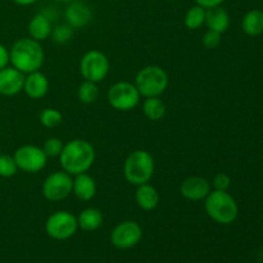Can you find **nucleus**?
<instances>
[{
	"mask_svg": "<svg viewBox=\"0 0 263 263\" xmlns=\"http://www.w3.org/2000/svg\"><path fill=\"white\" fill-rule=\"evenodd\" d=\"M141 99L140 92L135 84L128 81H118L109 87L107 92V100L110 107L121 112H128L135 109Z\"/></svg>",
	"mask_w": 263,
	"mask_h": 263,
	"instance_id": "6",
	"label": "nucleus"
},
{
	"mask_svg": "<svg viewBox=\"0 0 263 263\" xmlns=\"http://www.w3.org/2000/svg\"><path fill=\"white\" fill-rule=\"evenodd\" d=\"M208 217L220 225H230L238 218L239 207L231 194L222 190H211L204 199Z\"/></svg>",
	"mask_w": 263,
	"mask_h": 263,
	"instance_id": "3",
	"label": "nucleus"
},
{
	"mask_svg": "<svg viewBox=\"0 0 263 263\" xmlns=\"http://www.w3.org/2000/svg\"><path fill=\"white\" fill-rule=\"evenodd\" d=\"M9 59L12 67L22 73L28 74L31 72L40 71L45 54L39 41L31 37H22L15 41L9 49Z\"/></svg>",
	"mask_w": 263,
	"mask_h": 263,
	"instance_id": "2",
	"label": "nucleus"
},
{
	"mask_svg": "<svg viewBox=\"0 0 263 263\" xmlns=\"http://www.w3.org/2000/svg\"><path fill=\"white\" fill-rule=\"evenodd\" d=\"M18 172L17 163L14 161V157L8 156V154H0V177L9 179L13 177Z\"/></svg>",
	"mask_w": 263,
	"mask_h": 263,
	"instance_id": "26",
	"label": "nucleus"
},
{
	"mask_svg": "<svg viewBox=\"0 0 263 263\" xmlns=\"http://www.w3.org/2000/svg\"><path fill=\"white\" fill-rule=\"evenodd\" d=\"M211 185H212L213 190L228 192L229 187H230L231 185V177L229 176L228 174H225V172H218V174H216L215 176H213Z\"/></svg>",
	"mask_w": 263,
	"mask_h": 263,
	"instance_id": "29",
	"label": "nucleus"
},
{
	"mask_svg": "<svg viewBox=\"0 0 263 263\" xmlns=\"http://www.w3.org/2000/svg\"><path fill=\"white\" fill-rule=\"evenodd\" d=\"M13 2L18 5H22V7H27V5L35 4V3L39 2V0H13Z\"/></svg>",
	"mask_w": 263,
	"mask_h": 263,
	"instance_id": "33",
	"label": "nucleus"
},
{
	"mask_svg": "<svg viewBox=\"0 0 263 263\" xmlns=\"http://www.w3.org/2000/svg\"><path fill=\"white\" fill-rule=\"evenodd\" d=\"M77 225H79V229L86 231V233L98 230L103 225V213L98 208H85L77 216Z\"/></svg>",
	"mask_w": 263,
	"mask_h": 263,
	"instance_id": "20",
	"label": "nucleus"
},
{
	"mask_svg": "<svg viewBox=\"0 0 263 263\" xmlns=\"http://www.w3.org/2000/svg\"><path fill=\"white\" fill-rule=\"evenodd\" d=\"M57 2H61V3H71L73 0H57Z\"/></svg>",
	"mask_w": 263,
	"mask_h": 263,
	"instance_id": "34",
	"label": "nucleus"
},
{
	"mask_svg": "<svg viewBox=\"0 0 263 263\" xmlns=\"http://www.w3.org/2000/svg\"><path fill=\"white\" fill-rule=\"evenodd\" d=\"M79 230L77 217L68 211H57L51 213L45 222V233L53 240H67Z\"/></svg>",
	"mask_w": 263,
	"mask_h": 263,
	"instance_id": "7",
	"label": "nucleus"
},
{
	"mask_svg": "<svg viewBox=\"0 0 263 263\" xmlns=\"http://www.w3.org/2000/svg\"><path fill=\"white\" fill-rule=\"evenodd\" d=\"M64 17H66L67 25L71 26L73 30L74 28H84L92 20L91 8L86 3L73 0L64 10Z\"/></svg>",
	"mask_w": 263,
	"mask_h": 263,
	"instance_id": "14",
	"label": "nucleus"
},
{
	"mask_svg": "<svg viewBox=\"0 0 263 263\" xmlns=\"http://www.w3.org/2000/svg\"><path fill=\"white\" fill-rule=\"evenodd\" d=\"M109 68V59L100 50H89L80 61V73L82 79L95 84H99L108 76Z\"/></svg>",
	"mask_w": 263,
	"mask_h": 263,
	"instance_id": "8",
	"label": "nucleus"
},
{
	"mask_svg": "<svg viewBox=\"0 0 263 263\" xmlns=\"http://www.w3.org/2000/svg\"><path fill=\"white\" fill-rule=\"evenodd\" d=\"M143 238V229L136 221H122L110 233V243L115 248L126 251L138 246Z\"/></svg>",
	"mask_w": 263,
	"mask_h": 263,
	"instance_id": "11",
	"label": "nucleus"
},
{
	"mask_svg": "<svg viewBox=\"0 0 263 263\" xmlns=\"http://www.w3.org/2000/svg\"><path fill=\"white\" fill-rule=\"evenodd\" d=\"M49 80L43 72L35 71L25 76L23 91L31 99H41L49 92Z\"/></svg>",
	"mask_w": 263,
	"mask_h": 263,
	"instance_id": "15",
	"label": "nucleus"
},
{
	"mask_svg": "<svg viewBox=\"0 0 263 263\" xmlns=\"http://www.w3.org/2000/svg\"><path fill=\"white\" fill-rule=\"evenodd\" d=\"M241 28L248 36H258L263 32V10H249L241 21Z\"/></svg>",
	"mask_w": 263,
	"mask_h": 263,
	"instance_id": "21",
	"label": "nucleus"
},
{
	"mask_svg": "<svg viewBox=\"0 0 263 263\" xmlns=\"http://www.w3.org/2000/svg\"><path fill=\"white\" fill-rule=\"evenodd\" d=\"M225 2V0H195L197 5L204 8V9H211V8L221 7V4Z\"/></svg>",
	"mask_w": 263,
	"mask_h": 263,
	"instance_id": "32",
	"label": "nucleus"
},
{
	"mask_svg": "<svg viewBox=\"0 0 263 263\" xmlns=\"http://www.w3.org/2000/svg\"><path fill=\"white\" fill-rule=\"evenodd\" d=\"M72 181L73 179L67 172L54 171L44 180L41 192L44 198L49 202H62L72 194Z\"/></svg>",
	"mask_w": 263,
	"mask_h": 263,
	"instance_id": "9",
	"label": "nucleus"
},
{
	"mask_svg": "<svg viewBox=\"0 0 263 263\" xmlns=\"http://www.w3.org/2000/svg\"><path fill=\"white\" fill-rule=\"evenodd\" d=\"M221 35H222V33L208 30L202 39L203 46H204L205 49H210V50L218 48L221 44V40H222V39H221Z\"/></svg>",
	"mask_w": 263,
	"mask_h": 263,
	"instance_id": "30",
	"label": "nucleus"
},
{
	"mask_svg": "<svg viewBox=\"0 0 263 263\" xmlns=\"http://www.w3.org/2000/svg\"><path fill=\"white\" fill-rule=\"evenodd\" d=\"M154 159L146 151H135L126 158L123 163V176L131 185L146 184L154 175Z\"/></svg>",
	"mask_w": 263,
	"mask_h": 263,
	"instance_id": "4",
	"label": "nucleus"
},
{
	"mask_svg": "<svg viewBox=\"0 0 263 263\" xmlns=\"http://www.w3.org/2000/svg\"><path fill=\"white\" fill-rule=\"evenodd\" d=\"M9 63H10L9 50H8L3 44H0V69L8 67V64Z\"/></svg>",
	"mask_w": 263,
	"mask_h": 263,
	"instance_id": "31",
	"label": "nucleus"
},
{
	"mask_svg": "<svg viewBox=\"0 0 263 263\" xmlns=\"http://www.w3.org/2000/svg\"><path fill=\"white\" fill-rule=\"evenodd\" d=\"M135 200L139 208L143 211H153L159 204V193L149 182L136 186Z\"/></svg>",
	"mask_w": 263,
	"mask_h": 263,
	"instance_id": "18",
	"label": "nucleus"
},
{
	"mask_svg": "<svg viewBox=\"0 0 263 263\" xmlns=\"http://www.w3.org/2000/svg\"><path fill=\"white\" fill-rule=\"evenodd\" d=\"M72 194L82 202H89L97 194V182L86 172L76 175L72 181Z\"/></svg>",
	"mask_w": 263,
	"mask_h": 263,
	"instance_id": "16",
	"label": "nucleus"
},
{
	"mask_svg": "<svg viewBox=\"0 0 263 263\" xmlns=\"http://www.w3.org/2000/svg\"><path fill=\"white\" fill-rule=\"evenodd\" d=\"M204 25L207 26L208 30L223 33L228 31L229 26H230V15L221 7L211 8V9H207V12H205Z\"/></svg>",
	"mask_w": 263,
	"mask_h": 263,
	"instance_id": "19",
	"label": "nucleus"
},
{
	"mask_svg": "<svg viewBox=\"0 0 263 263\" xmlns=\"http://www.w3.org/2000/svg\"><path fill=\"white\" fill-rule=\"evenodd\" d=\"M205 12H207V9L199 7V5L189 8L184 18L185 26L189 30H198V28L202 27L205 23Z\"/></svg>",
	"mask_w": 263,
	"mask_h": 263,
	"instance_id": "24",
	"label": "nucleus"
},
{
	"mask_svg": "<svg viewBox=\"0 0 263 263\" xmlns=\"http://www.w3.org/2000/svg\"><path fill=\"white\" fill-rule=\"evenodd\" d=\"M167 107L159 97L145 98L143 103V113L149 121H159L166 116Z\"/></svg>",
	"mask_w": 263,
	"mask_h": 263,
	"instance_id": "22",
	"label": "nucleus"
},
{
	"mask_svg": "<svg viewBox=\"0 0 263 263\" xmlns=\"http://www.w3.org/2000/svg\"><path fill=\"white\" fill-rule=\"evenodd\" d=\"M134 84L141 97H161L168 87V74L159 66H145L139 69Z\"/></svg>",
	"mask_w": 263,
	"mask_h": 263,
	"instance_id": "5",
	"label": "nucleus"
},
{
	"mask_svg": "<svg viewBox=\"0 0 263 263\" xmlns=\"http://www.w3.org/2000/svg\"><path fill=\"white\" fill-rule=\"evenodd\" d=\"M50 36L55 44H67L73 37V28L69 25H59L53 27Z\"/></svg>",
	"mask_w": 263,
	"mask_h": 263,
	"instance_id": "27",
	"label": "nucleus"
},
{
	"mask_svg": "<svg viewBox=\"0 0 263 263\" xmlns=\"http://www.w3.org/2000/svg\"><path fill=\"white\" fill-rule=\"evenodd\" d=\"M18 170L27 174H37L45 168L48 157L36 145H22L13 154Z\"/></svg>",
	"mask_w": 263,
	"mask_h": 263,
	"instance_id": "10",
	"label": "nucleus"
},
{
	"mask_svg": "<svg viewBox=\"0 0 263 263\" xmlns=\"http://www.w3.org/2000/svg\"><path fill=\"white\" fill-rule=\"evenodd\" d=\"M63 146V141L59 138H49L44 141V145L41 146V149L48 158H57V157L61 156Z\"/></svg>",
	"mask_w": 263,
	"mask_h": 263,
	"instance_id": "28",
	"label": "nucleus"
},
{
	"mask_svg": "<svg viewBox=\"0 0 263 263\" xmlns=\"http://www.w3.org/2000/svg\"><path fill=\"white\" fill-rule=\"evenodd\" d=\"M39 121L46 128H55L63 122V116L55 108H44L39 115Z\"/></svg>",
	"mask_w": 263,
	"mask_h": 263,
	"instance_id": "25",
	"label": "nucleus"
},
{
	"mask_svg": "<svg viewBox=\"0 0 263 263\" xmlns=\"http://www.w3.org/2000/svg\"><path fill=\"white\" fill-rule=\"evenodd\" d=\"M51 31H53V26H51L50 18L44 13L35 14L28 22V35L39 43L46 40L51 35Z\"/></svg>",
	"mask_w": 263,
	"mask_h": 263,
	"instance_id": "17",
	"label": "nucleus"
},
{
	"mask_svg": "<svg viewBox=\"0 0 263 263\" xmlns=\"http://www.w3.org/2000/svg\"><path fill=\"white\" fill-rule=\"evenodd\" d=\"M98 97H99V87L95 82L84 80L77 87V98L84 104H92L97 102Z\"/></svg>",
	"mask_w": 263,
	"mask_h": 263,
	"instance_id": "23",
	"label": "nucleus"
},
{
	"mask_svg": "<svg viewBox=\"0 0 263 263\" xmlns=\"http://www.w3.org/2000/svg\"><path fill=\"white\" fill-rule=\"evenodd\" d=\"M0 154H2V146H0Z\"/></svg>",
	"mask_w": 263,
	"mask_h": 263,
	"instance_id": "35",
	"label": "nucleus"
},
{
	"mask_svg": "<svg viewBox=\"0 0 263 263\" xmlns=\"http://www.w3.org/2000/svg\"><path fill=\"white\" fill-rule=\"evenodd\" d=\"M95 161V149L90 141L85 139H73L64 144L59 156L61 167L71 176L87 172Z\"/></svg>",
	"mask_w": 263,
	"mask_h": 263,
	"instance_id": "1",
	"label": "nucleus"
},
{
	"mask_svg": "<svg viewBox=\"0 0 263 263\" xmlns=\"http://www.w3.org/2000/svg\"><path fill=\"white\" fill-rule=\"evenodd\" d=\"M211 190H212L211 182L202 176L186 177L180 184V194L182 195V198L192 200V202L204 200Z\"/></svg>",
	"mask_w": 263,
	"mask_h": 263,
	"instance_id": "12",
	"label": "nucleus"
},
{
	"mask_svg": "<svg viewBox=\"0 0 263 263\" xmlns=\"http://www.w3.org/2000/svg\"><path fill=\"white\" fill-rule=\"evenodd\" d=\"M25 73L14 67H5L0 69V95L14 97L23 91Z\"/></svg>",
	"mask_w": 263,
	"mask_h": 263,
	"instance_id": "13",
	"label": "nucleus"
}]
</instances>
